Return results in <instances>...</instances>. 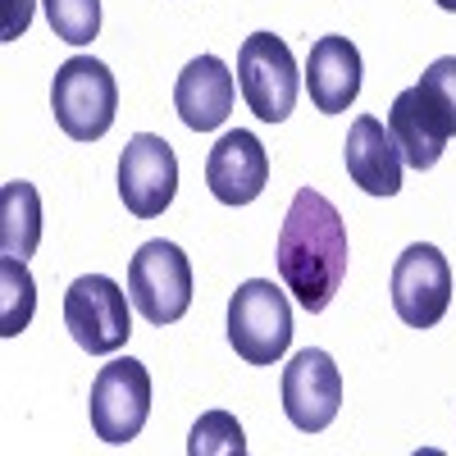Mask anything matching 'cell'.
Segmentation results:
<instances>
[{"label":"cell","instance_id":"52a82bcc","mask_svg":"<svg viewBox=\"0 0 456 456\" xmlns=\"http://www.w3.org/2000/svg\"><path fill=\"white\" fill-rule=\"evenodd\" d=\"M128 292L105 279V274H83L73 279L69 292H64V324L73 333L83 352L92 356H110L119 352L128 333H133V315H128Z\"/></svg>","mask_w":456,"mask_h":456},{"label":"cell","instance_id":"ba28073f","mask_svg":"<svg viewBox=\"0 0 456 456\" xmlns=\"http://www.w3.org/2000/svg\"><path fill=\"white\" fill-rule=\"evenodd\" d=\"M452 306V265L434 242H411L393 265V311L411 329H434Z\"/></svg>","mask_w":456,"mask_h":456},{"label":"cell","instance_id":"4fadbf2b","mask_svg":"<svg viewBox=\"0 0 456 456\" xmlns=\"http://www.w3.org/2000/svg\"><path fill=\"white\" fill-rule=\"evenodd\" d=\"M233 73L219 55H197L174 83V110L192 133H210L233 114Z\"/></svg>","mask_w":456,"mask_h":456},{"label":"cell","instance_id":"3957f363","mask_svg":"<svg viewBox=\"0 0 456 456\" xmlns=\"http://www.w3.org/2000/svg\"><path fill=\"white\" fill-rule=\"evenodd\" d=\"M228 342L247 365L283 361L292 342V306L270 279H247L228 301Z\"/></svg>","mask_w":456,"mask_h":456},{"label":"cell","instance_id":"2e32d148","mask_svg":"<svg viewBox=\"0 0 456 456\" xmlns=\"http://www.w3.org/2000/svg\"><path fill=\"white\" fill-rule=\"evenodd\" d=\"M42 242V197L37 187L14 178L0 187V251L28 260Z\"/></svg>","mask_w":456,"mask_h":456},{"label":"cell","instance_id":"5b68a950","mask_svg":"<svg viewBox=\"0 0 456 456\" xmlns=\"http://www.w3.org/2000/svg\"><path fill=\"white\" fill-rule=\"evenodd\" d=\"M238 87L256 119H265V124L288 119L297 105V92H301V78H297V60L283 37H274V32L247 37L238 51Z\"/></svg>","mask_w":456,"mask_h":456},{"label":"cell","instance_id":"6da1fadb","mask_svg":"<svg viewBox=\"0 0 456 456\" xmlns=\"http://www.w3.org/2000/svg\"><path fill=\"white\" fill-rule=\"evenodd\" d=\"M347 224H342L338 206L315 187H301L283 215L274 247L279 279L297 297L301 311L320 315L338 297L342 279H347Z\"/></svg>","mask_w":456,"mask_h":456},{"label":"cell","instance_id":"ffe728a7","mask_svg":"<svg viewBox=\"0 0 456 456\" xmlns=\"http://www.w3.org/2000/svg\"><path fill=\"white\" fill-rule=\"evenodd\" d=\"M187 452H192V456H242V452H247L242 425H238L228 411H206L201 420L192 425Z\"/></svg>","mask_w":456,"mask_h":456},{"label":"cell","instance_id":"44dd1931","mask_svg":"<svg viewBox=\"0 0 456 456\" xmlns=\"http://www.w3.org/2000/svg\"><path fill=\"white\" fill-rule=\"evenodd\" d=\"M28 19H32V0H5V42L28 32Z\"/></svg>","mask_w":456,"mask_h":456},{"label":"cell","instance_id":"9a60e30c","mask_svg":"<svg viewBox=\"0 0 456 456\" xmlns=\"http://www.w3.org/2000/svg\"><path fill=\"white\" fill-rule=\"evenodd\" d=\"M388 133L397 137L402 160H406L411 169H434V165L443 160L447 142H452V137L438 128V119L429 114V105L420 101V92H415V87H406V92L393 101V110H388Z\"/></svg>","mask_w":456,"mask_h":456},{"label":"cell","instance_id":"e0dca14e","mask_svg":"<svg viewBox=\"0 0 456 456\" xmlns=\"http://www.w3.org/2000/svg\"><path fill=\"white\" fill-rule=\"evenodd\" d=\"M32 311H37V283L28 274V265L19 256H5L0 260V333L5 338L23 333Z\"/></svg>","mask_w":456,"mask_h":456},{"label":"cell","instance_id":"d6986e66","mask_svg":"<svg viewBox=\"0 0 456 456\" xmlns=\"http://www.w3.org/2000/svg\"><path fill=\"white\" fill-rule=\"evenodd\" d=\"M42 5H46V19H51L60 42H69V46L96 42V32H101V0H42Z\"/></svg>","mask_w":456,"mask_h":456},{"label":"cell","instance_id":"8992f818","mask_svg":"<svg viewBox=\"0 0 456 456\" xmlns=\"http://www.w3.org/2000/svg\"><path fill=\"white\" fill-rule=\"evenodd\" d=\"M87 415H92V429H96L101 443H110V447L133 443L146 429V415H151V374H146V365L133 361V356H119V361L101 365V374L92 379Z\"/></svg>","mask_w":456,"mask_h":456},{"label":"cell","instance_id":"277c9868","mask_svg":"<svg viewBox=\"0 0 456 456\" xmlns=\"http://www.w3.org/2000/svg\"><path fill=\"white\" fill-rule=\"evenodd\" d=\"M128 297H133L137 315L156 329L183 320L187 306H192V265H187L183 247L165 238L146 242L128 265Z\"/></svg>","mask_w":456,"mask_h":456},{"label":"cell","instance_id":"30bf717a","mask_svg":"<svg viewBox=\"0 0 456 456\" xmlns=\"http://www.w3.org/2000/svg\"><path fill=\"white\" fill-rule=\"evenodd\" d=\"M342 406V374L329 352L306 347L283 365V411L301 434H320L338 420Z\"/></svg>","mask_w":456,"mask_h":456},{"label":"cell","instance_id":"8fae6325","mask_svg":"<svg viewBox=\"0 0 456 456\" xmlns=\"http://www.w3.org/2000/svg\"><path fill=\"white\" fill-rule=\"evenodd\" d=\"M265 183H270V156H265V146L256 133L247 128H233L224 133L210 156H206V187L210 197L224 201V206H251Z\"/></svg>","mask_w":456,"mask_h":456},{"label":"cell","instance_id":"ac0fdd59","mask_svg":"<svg viewBox=\"0 0 456 456\" xmlns=\"http://www.w3.org/2000/svg\"><path fill=\"white\" fill-rule=\"evenodd\" d=\"M415 92H420V101L429 105V114L438 119V128H443L447 137H456V55L434 60V64L420 73Z\"/></svg>","mask_w":456,"mask_h":456},{"label":"cell","instance_id":"9c48e42d","mask_svg":"<svg viewBox=\"0 0 456 456\" xmlns=\"http://www.w3.org/2000/svg\"><path fill=\"white\" fill-rule=\"evenodd\" d=\"M178 192V156L174 146L156 133H137L128 137L124 156H119V197L133 219H156L169 210Z\"/></svg>","mask_w":456,"mask_h":456},{"label":"cell","instance_id":"5bb4252c","mask_svg":"<svg viewBox=\"0 0 456 456\" xmlns=\"http://www.w3.org/2000/svg\"><path fill=\"white\" fill-rule=\"evenodd\" d=\"M306 92L320 114H342L361 96V51L347 37H320L306 55Z\"/></svg>","mask_w":456,"mask_h":456},{"label":"cell","instance_id":"7c38bea8","mask_svg":"<svg viewBox=\"0 0 456 456\" xmlns=\"http://www.w3.org/2000/svg\"><path fill=\"white\" fill-rule=\"evenodd\" d=\"M342 160H347V174L361 192H370V197H397L402 192V165H406L402 146L374 114H361L352 124L347 142H342Z\"/></svg>","mask_w":456,"mask_h":456},{"label":"cell","instance_id":"7402d4cb","mask_svg":"<svg viewBox=\"0 0 456 456\" xmlns=\"http://www.w3.org/2000/svg\"><path fill=\"white\" fill-rule=\"evenodd\" d=\"M438 5H443V10H452V14H456V0H438Z\"/></svg>","mask_w":456,"mask_h":456},{"label":"cell","instance_id":"7a4b0ae2","mask_svg":"<svg viewBox=\"0 0 456 456\" xmlns=\"http://www.w3.org/2000/svg\"><path fill=\"white\" fill-rule=\"evenodd\" d=\"M51 110H55V124L69 142H101L114 128V114H119L114 73L92 55L64 60L55 69V83H51Z\"/></svg>","mask_w":456,"mask_h":456}]
</instances>
